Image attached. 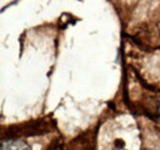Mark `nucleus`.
I'll return each mask as SVG.
<instances>
[{
	"label": "nucleus",
	"instance_id": "1",
	"mask_svg": "<svg viewBox=\"0 0 160 150\" xmlns=\"http://www.w3.org/2000/svg\"><path fill=\"white\" fill-rule=\"evenodd\" d=\"M0 150H32L30 145L21 139H8L1 142Z\"/></svg>",
	"mask_w": 160,
	"mask_h": 150
}]
</instances>
